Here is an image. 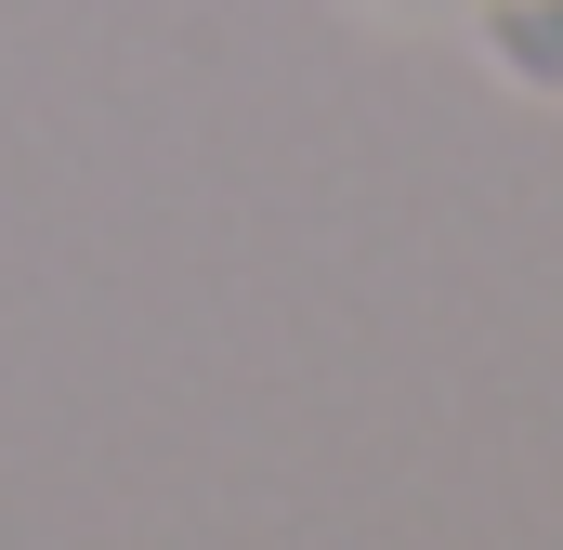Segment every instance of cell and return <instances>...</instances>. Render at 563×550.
<instances>
[{"label":"cell","instance_id":"1","mask_svg":"<svg viewBox=\"0 0 563 550\" xmlns=\"http://www.w3.org/2000/svg\"><path fill=\"white\" fill-rule=\"evenodd\" d=\"M472 40H485V66H498V79L563 92V0H485V13H472Z\"/></svg>","mask_w":563,"mask_h":550}]
</instances>
